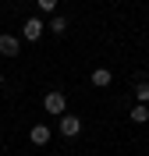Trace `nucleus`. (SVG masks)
Masks as SVG:
<instances>
[{
	"mask_svg": "<svg viewBox=\"0 0 149 156\" xmlns=\"http://www.w3.org/2000/svg\"><path fill=\"white\" fill-rule=\"evenodd\" d=\"M50 32H53V36H64V32H68V18H60V14H57V18L50 21Z\"/></svg>",
	"mask_w": 149,
	"mask_h": 156,
	"instance_id": "0eeeda50",
	"label": "nucleus"
},
{
	"mask_svg": "<svg viewBox=\"0 0 149 156\" xmlns=\"http://www.w3.org/2000/svg\"><path fill=\"white\" fill-rule=\"evenodd\" d=\"M50 135H53V131H50V124H36V128L29 131L32 146H46V142H50Z\"/></svg>",
	"mask_w": 149,
	"mask_h": 156,
	"instance_id": "20e7f679",
	"label": "nucleus"
},
{
	"mask_svg": "<svg viewBox=\"0 0 149 156\" xmlns=\"http://www.w3.org/2000/svg\"><path fill=\"white\" fill-rule=\"evenodd\" d=\"M21 36H25V39H32V43H36V39H43V21H39V18H29V21H25V32H21Z\"/></svg>",
	"mask_w": 149,
	"mask_h": 156,
	"instance_id": "39448f33",
	"label": "nucleus"
},
{
	"mask_svg": "<svg viewBox=\"0 0 149 156\" xmlns=\"http://www.w3.org/2000/svg\"><path fill=\"white\" fill-rule=\"evenodd\" d=\"M36 4H39V11H53L57 7V0H36Z\"/></svg>",
	"mask_w": 149,
	"mask_h": 156,
	"instance_id": "9d476101",
	"label": "nucleus"
},
{
	"mask_svg": "<svg viewBox=\"0 0 149 156\" xmlns=\"http://www.w3.org/2000/svg\"><path fill=\"white\" fill-rule=\"evenodd\" d=\"M43 107H46V114L64 117V107H68V99H64V92H46V96H43Z\"/></svg>",
	"mask_w": 149,
	"mask_h": 156,
	"instance_id": "f257e3e1",
	"label": "nucleus"
},
{
	"mask_svg": "<svg viewBox=\"0 0 149 156\" xmlns=\"http://www.w3.org/2000/svg\"><path fill=\"white\" fill-rule=\"evenodd\" d=\"M135 99H139L142 107L149 103V82H139V85H135Z\"/></svg>",
	"mask_w": 149,
	"mask_h": 156,
	"instance_id": "1a4fd4ad",
	"label": "nucleus"
},
{
	"mask_svg": "<svg viewBox=\"0 0 149 156\" xmlns=\"http://www.w3.org/2000/svg\"><path fill=\"white\" fill-rule=\"evenodd\" d=\"M18 50H21V39L18 36H0V53H4V57H18Z\"/></svg>",
	"mask_w": 149,
	"mask_h": 156,
	"instance_id": "7ed1b4c3",
	"label": "nucleus"
},
{
	"mask_svg": "<svg viewBox=\"0 0 149 156\" xmlns=\"http://www.w3.org/2000/svg\"><path fill=\"white\" fill-rule=\"evenodd\" d=\"M60 135H68V138H75V135H78V131H82V121H78V117H75V114H64V117H60Z\"/></svg>",
	"mask_w": 149,
	"mask_h": 156,
	"instance_id": "f03ea898",
	"label": "nucleus"
},
{
	"mask_svg": "<svg viewBox=\"0 0 149 156\" xmlns=\"http://www.w3.org/2000/svg\"><path fill=\"white\" fill-rule=\"evenodd\" d=\"M131 121H135V124H146V121H149V110L142 107V103H139V107H131Z\"/></svg>",
	"mask_w": 149,
	"mask_h": 156,
	"instance_id": "6e6552de",
	"label": "nucleus"
},
{
	"mask_svg": "<svg viewBox=\"0 0 149 156\" xmlns=\"http://www.w3.org/2000/svg\"><path fill=\"white\" fill-rule=\"evenodd\" d=\"M110 82H114V71H110V68H96V71H92V85H96V89H107Z\"/></svg>",
	"mask_w": 149,
	"mask_h": 156,
	"instance_id": "423d86ee",
	"label": "nucleus"
}]
</instances>
